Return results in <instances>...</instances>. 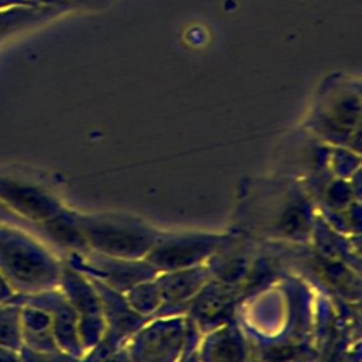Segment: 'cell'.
Masks as SVG:
<instances>
[{"instance_id":"7a4b0ae2","label":"cell","mask_w":362,"mask_h":362,"mask_svg":"<svg viewBox=\"0 0 362 362\" xmlns=\"http://www.w3.org/2000/svg\"><path fill=\"white\" fill-rule=\"evenodd\" d=\"M0 201L35 225L55 216L54 201L42 189L13 177L0 175Z\"/></svg>"},{"instance_id":"3957f363","label":"cell","mask_w":362,"mask_h":362,"mask_svg":"<svg viewBox=\"0 0 362 362\" xmlns=\"http://www.w3.org/2000/svg\"><path fill=\"white\" fill-rule=\"evenodd\" d=\"M0 346L18 355L23 348L21 303L16 294L10 300L0 303Z\"/></svg>"},{"instance_id":"6da1fadb","label":"cell","mask_w":362,"mask_h":362,"mask_svg":"<svg viewBox=\"0 0 362 362\" xmlns=\"http://www.w3.org/2000/svg\"><path fill=\"white\" fill-rule=\"evenodd\" d=\"M0 272L16 294L28 296L48 287L55 270L41 249L20 229L0 222Z\"/></svg>"},{"instance_id":"277c9868","label":"cell","mask_w":362,"mask_h":362,"mask_svg":"<svg viewBox=\"0 0 362 362\" xmlns=\"http://www.w3.org/2000/svg\"><path fill=\"white\" fill-rule=\"evenodd\" d=\"M14 294H16L14 290L10 287V284L7 283V280L4 279V276L0 272V303L10 300Z\"/></svg>"}]
</instances>
